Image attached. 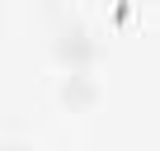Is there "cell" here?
<instances>
[{
  "label": "cell",
  "mask_w": 160,
  "mask_h": 151,
  "mask_svg": "<svg viewBox=\"0 0 160 151\" xmlns=\"http://www.w3.org/2000/svg\"><path fill=\"white\" fill-rule=\"evenodd\" d=\"M0 151H28V146H19V142H5V146H0Z\"/></svg>",
  "instance_id": "3957f363"
},
{
  "label": "cell",
  "mask_w": 160,
  "mask_h": 151,
  "mask_svg": "<svg viewBox=\"0 0 160 151\" xmlns=\"http://www.w3.org/2000/svg\"><path fill=\"white\" fill-rule=\"evenodd\" d=\"M61 99H66L71 109H85L90 99H99V81H94L90 71H75V76L61 81Z\"/></svg>",
  "instance_id": "7a4b0ae2"
},
{
  "label": "cell",
  "mask_w": 160,
  "mask_h": 151,
  "mask_svg": "<svg viewBox=\"0 0 160 151\" xmlns=\"http://www.w3.org/2000/svg\"><path fill=\"white\" fill-rule=\"evenodd\" d=\"M94 52H99V43H94L85 29H66V33L57 38V57H66V61H75V66H90Z\"/></svg>",
  "instance_id": "6da1fadb"
}]
</instances>
